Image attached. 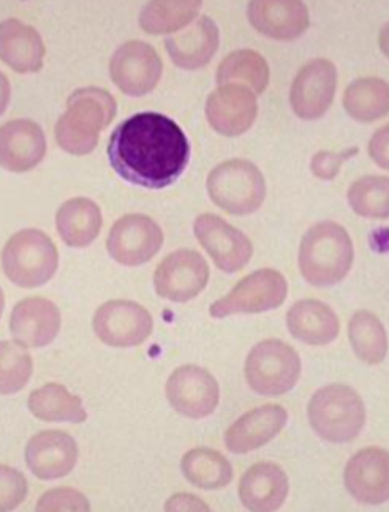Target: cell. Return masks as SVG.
<instances>
[{
    "label": "cell",
    "instance_id": "obj_4",
    "mask_svg": "<svg viewBox=\"0 0 389 512\" xmlns=\"http://www.w3.org/2000/svg\"><path fill=\"white\" fill-rule=\"evenodd\" d=\"M310 426L333 443L355 440L366 422V408L358 392L345 384H329L309 403Z\"/></svg>",
    "mask_w": 389,
    "mask_h": 512
},
{
    "label": "cell",
    "instance_id": "obj_36",
    "mask_svg": "<svg viewBox=\"0 0 389 512\" xmlns=\"http://www.w3.org/2000/svg\"><path fill=\"white\" fill-rule=\"evenodd\" d=\"M27 497V481L15 468L0 465V512L13 511Z\"/></svg>",
    "mask_w": 389,
    "mask_h": 512
},
{
    "label": "cell",
    "instance_id": "obj_42",
    "mask_svg": "<svg viewBox=\"0 0 389 512\" xmlns=\"http://www.w3.org/2000/svg\"><path fill=\"white\" fill-rule=\"evenodd\" d=\"M4 307H5L4 293H2V290H0V315H2V312H4Z\"/></svg>",
    "mask_w": 389,
    "mask_h": 512
},
{
    "label": "cell",
    "instance_id": "obj_21",
    "mask_svg": "<svg viewBox=\"0 0 389 512\" xmlns=\"http://www.w3.org/2000/svg\"><path fill=\"white\" fill-rule=\"evenodd\" d=\"M288 415L279 405H265L255 408L233 424L225 433V445L235 454H246L266 445L276 438L285 424Z\"/></svg>",
    "mask_w": 389,
    "mask_h": 512
},
{
    "label": "cell",
    "instance_id": "obj_19",
    "mask_svg": "<svg viewBox=\"0 0 389 512\" xmlns=\"http://www.w3.org/2000/svg\"><path fill=\"white\" fill-rule=\"evenodd\" d=\"M348 492L364 505H382L389 497L388 452L380 448L359 451L345 468Z\"/></svg>",
    "mask_w": 389,
    "mask_h": 512
},
{
    "label": "cell",
    "instance_id": "obj_12",
    "mask_svg": "<svg viewBox=\"0 0 389 512\" xmlns=\"http://www.w3.org/2000/svg\"><path fill=\"white\" fill-rule=\"evenodd\" d=\"M209 280L208 263L195 250L181 249L159 264L155 271V291L173 302L197 298Z\"/></svg>",
    "mask_w": 389,
    "mask_h": 512
},
{
    "label": "cell",
    "instance_id": "obj_33",
    "mask_svg": "<svg viewBox=\"0 0 389 512\" xmlns=\"http://www.w3.org/2000/svg\"><path fill=\"white\" fill-rule=\"evenodd\" d=\"M348 336L356 356L361 361L367 364H378L385 359L388 351V337L383 324L371 312L361 310L353 315L348 326Z\"/></svg>",
    "mask_w": 389,
    "mask_h": 512
},
{
    "label": "cell",
    "instance_id": "obj_28",
    "mask_svg": "<svg viewBox=\"0 0 389 512\" xmlns=\"http://www.w3.org/2000/svg\"><path fill=\"white\" fill-rule=\"evenodd\" d=\"M29 410L35 418L45 422L81 424L87 419L80 397L73 396L59 383H48L35 389L29 397Z\"/></svg>",
    "mask_w": 389,
    "mask_h": 512
},
{
    "label": "cell",
    "instance_id": "obj_26",
    "mask_svg": "<svg viewBox=\"0 0 389 512\" xmlns=\"http://www.w3.org/2000/svg\"><path fill=\"white\" fill-rule=\"evenodd\" d=\"M288 329L309 345H326L339 336V318L329 305L315 299L296 302L287 315Z\"/></svg>",
    "mask_w": 389,
    "mask_h": 512
},
{
    "label": "cell",
    "instance_id": "obj_32",
    "mask_svg": "<svg viewBox=\"0 0 389 512\" xmlns=\"http://www.w3.org/2000/svg\"><path fill=\"white\" fill-rule=\"evenodd\" d=\"M201 2H149L140 15V26L148 34L181 31L200 13Z\"/></svg>",
    "mask_w": 389,
    "mask_h": 512
},
{
    "label": "cell",
    "instance_id": "obj_20",
    "mask_svg": "<svg viewBox=\"0 0 389 512\" xmlns=\"http://www.w3.org/2000/svg\"><path fill=\"white\" fill-rule=\"evenodd\" d=\"M61 329V312L45 298H27L18 302L10 318V331L23 347L42 348L56 339Z\"/></svg>",
    "mask_w": 389,
    "mask_h": 512
},
{
    "label": "cell",
    "instance_id": "obj_34",
    "mask_svg": "<svg viewBox=\"0 0 389 512\" xmlns=\"http://www.w3.org/2000/svg\"><path fill=\"white\" fill-rule=\"evenodd\" d=\"M388 193V177L367 176L352 184L348 190V203L361 217L388 219Z\"/></svg>",
    "mask_w": 389,
    "mask_h": 512
},
{
    "label": "cell",
    "instance_id": "obj_31",
    "mask_svg": "<svg viewBox=\"0 0 389 512\" xmlns=\"http://www.w3.org/2000/svg\"><path fill=\"white\" fill-rule=\"evenodd\" d=\"M217 83H238L249 86L250 91H265L269 83V67L265 57L252 49H239L223 59L217 72Z\"/></svg>",
    "mask_w": 389,
    "mask_h": 512
},
{
    "label": "cell",
    "instance_id": "obj_5",
    "mask_svg": "<svg viewBox=\"0 0 389 512\" xmlns=\"http://www.w3.org/2000/svg\"><path fill=\"white\" fill-rule=\"evenodd\" d=\"M59 253L48 234L23 230L8 239L2 252L5 275L21 288H37L53 279Z\"/></svg>",
    "mask_w": 389,
    "mask_h": 512
},
{
    "label": "cell",
    "instance_id": "obj_27",
    "mask_svg": "<svg viewBox=\"0 0 389 512\" xmlns=\"http://www.w3.org/2000/svg\"><path fill=\"white\" fill-rule=\"evenodd\" d=\"M102 223L99 206L87 198L68 200L57 211V231L68 247L81 249L92 244L99 238Z\"/></svg>",
    "mask_w": 389,
    "mask_h": 512
},
{
    "label": "cell",
    "instance_id": "obj_6",
    "mask_svg": "<svg viewBox=\"0 0 389 512\" xmlns=\"http://www.w3.org/2000/svg\"><path fill=\"white\" fill-rule=\"evenodd\" d=\"M208 193L216 206L228 214H252L265 201V177L249 160H228L209 174Z\"/></svg>",
    "mask_w": 389,
    "mask_h": 512
},
{
    "label": "cell",
    "instance_id": "obj_37",
    "mask_svg": "<svg viewBox=\"0 0 389 512\" xmlns=\"http://www.w3.org/2000/svg\"><path fill=\"white\" fill-rule=\"evenodd\" d=\"M37 511H91V503L81 492L73 489H54L46 492L37 503Z\"/></svg>",
    "mask_w": 389,
    "mask_h": 512
},
{
    "label": "cell",
    "instance_id": "obj_29",
    "mask_svg": "<svg viewBox=\"0 0 389 512\" xmlns=\"http://www.w3.org/2000/svg\"><path fill=\"white\" fill-rule=\"evenodd\" d=\"M347 113L359 122H374L388 114L389 86L380 78H361L347 87L344 95Z\"/></svg>",
    "mask_w": 389,
    "mask_h": 512
},
{
    "label": "cell",
    "instance_id": "obj_2",
    "mask_svg": "<svg viewBox=\"0 0 389 512\" xmlns=\"http://www.w3.org/2000/svg\"><path fill=\"white\" fill-rule=\"evenodd\" d=\"M116 116V100L99 87L73 92L67 111L56 125L57 144L72 155H86L99 144V135Z\"/></svg>",
    "mask_w": 389,
    "mask_h": 512
},
{
    "label": "cell",
    "instance_id": "obj_18",
    "mask_svg": "<svg viewBox=\"0 0 389 512\" xmlns=\"http://www.w3.org/2000/svg\"><path fill=\"white\" fill-rule=\"evenodd\" d=\"M45 154V133L34 121L16 119L0 127V168L26 173L42 162Z\"/></svg>",
    "mask_w": 389,
    "mask_h": 512
},
{
    "label": "cell",
    "instance_id": "obj_25",
    "mask_svg": "<svg viewBox=\"0 0 389 512\" xmlns=\"http://www.w3.org/2000/svg\"><path fill=\"white\" fill-rule=\"evenodd\" d=\"M219 48V29L209 16L176 37L168 38L167 49L174 64L186 70H197L211 62Z\"/></svg>",
    "mask_w": 389,
    "mask_h": 512
},
{
    "label": "cell",
    "instance_id": "obj_10",
    "mask_svg": "<svg viewBox=\"0 0 389 512\" xmlns=\"http://www.w3.org/2000/svg\"><path fill=\"white\" fill-rule=\"evenodd\" d=\"M163 233L151 217L129 214L111 226L106 247L114 260L124 266L148 263L162 249Z\"/></svg>",
    "mask_w": 389,
    "mask_h": 512
},
{
    "label": "cell",
    "instance_id": "obj_38",
    "mask_svg": "<svg viewBox=\"0 0 389 512\" xmlns=\"http://www.w3.org/2000/svg\"><path fill=\"white\" fill-rule=\"evenodd\" d=\"M358 147H350L347 151L340 152H318L312 159V173L322 179V181H333L334 177L339 174L340 168L347 160L352 159L358 154Z\"/></svg>",
    "mask_w": 389,
    "mask_h": 512
},
{
    "label": "cell",
    "instance_id": "obj_14",
    "mask_svg": "<svg viewBox=\"0 0 389 512\" xmlns=\"http://www.w3.org/2000/svg\"><path fill=\"white\" fill-rule=\"evenodd\" d=\"M336 87V65L328 59H315L299 70L291 86V108L301 119L315 121L329 110Z\"/></svg>",
    "mask_w": 389,
    "mask_h": 512
},
{
    "label": "cell",
    "instance_id": "obj_1",
    "mask_svg": "<svg viewBox=\"0 0 389 512\" xmlns=\"http://www.w3.org/2000/svg\"><path fill=\"white\" fill-rule=\"evenodd\" d=\"M113 170L133 185L160 190L186 171L190 144L173 119L159 113H140L116 127L108 144Z\"/></svg>",
    "mask_w": 389,
    "mask_h": 512
},
{
    "label": "cell",
    "instance_id": "obj_22",
    "mask_svg": "<svg viewBox=\"0 0 389 512\" xmlns=\"http://www.w3.org/2000/svg\"><path fill=\"white\" fill-rule=\"evenodd\" d=\"M247 15L260 34L285 42L301 37L310 23L303 2H250Z\"/></svg>",
    "mask_w": 389,
    "mask_h": 512
},
{
    "label": "cell",
    "instance_id": "obj_13",
    "mask_svg": "<svg viewBox=\"0 0 389 512\" xmlns=\"http://www.w3.org/2000/svg\"><path fill=\"white\" fill-rule=\"evenodd\" d=\"M171 407L187 416L201 419L212 415L219 405V384L208 370L198 366L179 367L167 383Z\"/></svg>",
    "mask_w": 389,
    "mask_h": 512
},
{
    "label": "cell",
    "instance_id": "obj_3",
    "mask_svg": "<svg viewBox=\"0 0 389 512\" xmlns=\"http://www.w3.org/2000/svg\"><path fill=\"white\" fill-rule=\"evenodd\" d=\"M353 244L347 231L334 222H322L307 231L299 249V269L314 287L342 282L353 264Z\"/></svg>",
    "mask_w": 389,
    "mask_h": 512
},
{
    "label": "cell",
    "instance_id": "obj_11",
    "mask_svg": "<svg viewBox=\"0 0 389 512\" xmlns=\"http://www.w3.org/2000/svg\"><path fill=\"white\" fill-rule=\"evenodd\" d=\"M162 72V59L148 43H125L111 57V80L132 97L149 94L159 84Z\"/></svg>",
    "mask_w": 389,
    "mask_h": 512
},
{
    "label": "cell",
    "instance_id": "obj_17",
    "mask_svg": "<svg viewBox=\"0 0 389 512\" xmlns=\"http://www.w3.org/2000/svg\"><path fill=\"white\" fill-rule=\"evenodd\" d=\"M78 446L68 433L45 430L31 438L26 446V464L38 479H59L75 468Z\"/></svg>",
    "mask_w": 389,
    "mask_h": 512
},
{
    "label": "cell",
    "instance_id": "obj_8",
    "mask_svg": "<svg viewBox=\"0 0 389 512\" xmlns=\"http://www.w3.org/2000/svg\"><path fill=\"white\" fill-rule=\"evenodd\" d=\"M287 280L274 269H260L236 285L225 298L211 305L212 317L225 318L238 313L274 310L287 298Z\"/></svg>",
    "mask_w": 389,
    "mask_h": 512
},
{
    "label": "cell",
    "instance_id": "obj_39",
    "mask_svg": "<svg viewBox=\"0 0 389 512\" xmlns=\"http://www.w3.org/2000/svg\"><path fill=\"white\" fill-rule=\"evenodd\" d=\"M388 125L380 128L375 133L374 138L371 140L369 152H371L372 159L377 162V165L382 166L383 170H388Z\"/></svg>",
    "mask_w": 389,
    "mask_h": 512
},
{
    "label": "cell",
    "instance_id": "obj_9",
    "mask_svg": "<svg viewBox=\"0 0 389 512\" xmlns=\"http://www.w3.org/2000/svg\"><path fill=\"white\" fill-rule=\"evenodd\" d=\"M152 326L151 313L133 301L106 302L95 312V336L110 347H136L151 336Z\"/></svg>",
    "mask_w": 389,
    "mask_h": 512
},
{
    "label": "cell",
    "instance_id": "obj_7",
    "mask_svg": "<svg viewBox=\"0 0 389 512\" xmlns=\"http://www.w3.org/2000/svg\"><path fill=\"white\" fill-rule=\"evenodd\" d=\"M301 375V359L295 348L280 340H265L250 351L246 378L260 396L276 397L291 391Z\"/></svg>",
    "mask_w": 389,
    "mask_h": 512
},
{
    "label": "cell",
    "instance_id": "obj_30",
    "mask_svg": "<svg viewBox=\"0 0 389 512\" xmlns=\"http://www.w3.org/2000/svg\"><path fill=\"white\" fill-rule=\"evenodd\" d=\"M182 473L198 489L217 490L233 478L230 462L214 449L195 448L182 459Z\"/></svg>",
    "mask_w": 389,
    "mask_h": 512
},
{
    "label": "cell",
    "instance_id": "obj_16",
    "mask_svg": "<svg viewBox=\"0 0 389 512\" xmlns=\"http://www.w3.org/2000/svg\"><path fill=\"white\" fill-rule=\"evenodd\" d=\"M258 105L254 92L238 83L222 84L209 95L206 116L211 127L225 136H239L254 125Z\"/></svg>",
    "mask_w": 389,
    "mask_h": 512
},
{
    "label": "cell",
    "instance_id": "obj_24",
    "mask_svg": "<svg viewBox=\"0 0 389 512\" xmlns=\"http://www.w3.org/2000/svg\"><path fill=\"white\" fill-rule=\"evenodd\" d=\"M287 495L288 478L279 465H254L239 482V498L249 511H276L284 505Z\"/></svg>",
    "mask_w": 389,
    "mask_h": 512
},
{
    "label": "cell",
    "instance_id": "obj_41",
    "mask_svg": "<svg viewBox=\"0 0 389 512\" xmlns=\"http://www.w3.org/2000/svg\"><path fill=\"white\" fill-rule=\"evenodd\" d=\"M10 97H12V87H10V81L7 76L0 72V116L7 110L8 103H10Z\"/></svg>",
    "mask_w": 389,
    "mask_h": 512
},
{
    "label": "cell",
    "instance_id": "obj_15",
    "mask_svg": "<svg viewBox=\"0 0 389 512\" xmlns=\"http://www.w3.org/2000/svg\"><path fill=\"white\" fill-rule=\"evenodd\" d=\"M195 236L223 272H238L252 258V244L246 234L217 215L203 214L195 220Z\"/></svg>",
    "mask_w": 389,
    "mask_h": 512
},
{
    "label": "cell",
    "instance_id": "obj_40",
    "mask_svg": "<svg viewBox=\"0 0 389 512\" xmlns=\"http://www.w3.org/2000/svg\"><path fill=\"white\" fill-rule=\"evenodd\" d=\"M165 511H209V506L195 495L179 494L167 501Z\"/></svg>",
    "mask_w": 389,
    "mask_h": 512
},
{
    "label": "cell",
    "instance_id": "obj_35",
    "mask_svg": "<svg viewBox=\"0 0 389 512\" xmlns=\"http://www.w3.org/2000/svg\"><path fill=\"white\" fill-rule=\"evenodd\" d=\"M32 364L31 354L21 343L0 342V396H10L21 391L31 380Z\"/></svg>",
    "mask_w": 389,
    "mask_h": 512
},
{
    "label": "cell",
    "instance_id": "obj_23",
    "mask_svg": "<svg viewBox=\"0 0 389 512\" xmlns=\"http://www.w3.org/2000/svg\"><path fill=\"white\" fill-rule=\"evenodd\" d=\"M46 49L34 27L18 19L0 23V61L18 73H37L42 70Z\"/></svg>",
    "mask_w": 389,
    "mask_h": 512
}]
</instances>
